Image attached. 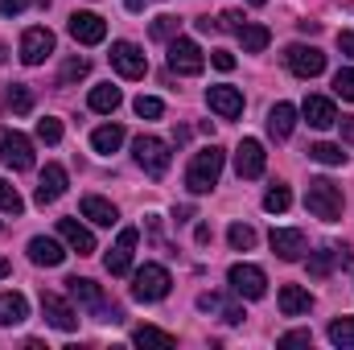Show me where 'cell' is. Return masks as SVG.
I'll list each match as a JSON object with an SVG mask.
<instances>
[{"label": "cell", "mask_w": 354, "mask_h": 350, "mask_svg": "<svg viewBox=\"0 0 354 350\" xmlns=\"http://www.w3.org/2000/svg\"><path fill=\"white\" fill-rule=\"evenodd\" d=\"M62 284H66V293L87 309L95 322H111V326H115V322H124V309H120V305H111L95 280H87V276H66Z\"/></svg>", "instance_id": "cell-1"}, {"label": "cell", "mask_w": 354, "mask_h": 350, "mask_svg": "<svg viewBox=\"0 0 354 350\" xmlns=\"http://www.w3.org/2000/svg\"><path fill=\"white\" fill-rule=\"evenodd\" d=\"M305 206H309L313 219H322V223H338V219H342V206H346L342 185H334L330 177H313L309 190H305Z\"/></svg>", "instance_id": "cell-2"}, {"label": "cell", "mask_w": 354, "mask_h": 350, "mask_svg": "<svg viewBox=\"0 0 354 350\" xmlns=\"http://www.w3.org/2000/svg\"><path fill=\"white\" fill-rule=\"evenodd\" d=\"M223 161H227V153H223L218 145H206L202 153H194V161H189V169H185V185H189V194H210V190L218 185Z\"/></svg>", "instance_id": "cell-3"}, {"label": "cell", "mask_w": 354, "mask_h": 350, "mask_svg": "<svg viewBox=\"0 0 354 350\" xmlns=\"http://www.w3.org/2000/svg\"><path fill=\"white\" fill-rule=\"evenodd\" d=\"M132 157H136V165L149 177H165L169 174V161H174L169 145L157 140V136H136V140H132Z\"/></svg>", "instance_id": "cell-4"}, {"label": "cell", "mask_w": 354, "mask_h": 350, "mask_svg": "<svg viewBox=\"0 0 354 350\" xmlns=\"http://www.w3.org/2000/svg\"><path fill=\"white\" fill-rule=\"evenodd\" d=\"M169 272L161 268V264H145L136 276H132V297L136 301H145V305H153V301H165L169 297Z\"/></svg>", "instance_id": "cell-5"}, {"label": "cell", "mask_w": 354, "mask_h": 350, "mask_svg": "<svg viewBox=\"0 0 354 350\" xmlns=\"http://www.w3.org/2000/svg\"><path fill=\"white\" fill-rule=\"evenodd\" d=\"M227 284H231V293L243 297V301H260L268 293V276H264V268H256V264H231Z\"/></svg>", "instance_id": "cell-6"}, {"label": "cell", "mask_w": 354, "mask_h": 350, "mask_svg": "<svg viewBox=\"0 0 354 350\" xmlns=\"http://www.w3.org/2000/svg\"><path fill=\"white\" fill-rule=\"evenodd\" d=\"M0 161L12 174L33 169V145H29V136H21L17 128H0Z\"/></svg>", "instance_id": "cell-7"}, {"label": "cell", "mask_w": 354, "mask_h": 350, "mask_svg": "<svg viewBox=\"0 0 354 350\" xmlns=\"http://www.w3.org/2000/svg\"><path fill=\"white\" fill-rule=\"evenodd\" d=\"M284 66L297 75V79H317L322 71H326V54L317 50V46H288L284 50Z\"/></svg>", "instance_id": "cell-8"}, {"label": "cell", "mask_w": 354, "mask_h": 350, "mask_svg": "<svg viewBox=\"0 0 354 350\" xmlns=\"http://www.w3.org/2000/svg\"><path fill=\"white\" fill-rule=\"evenodd\" d=\"M111 66H115V75H124V79H145V75H149V58H145V50L132 46V42H111Z\"/></svg>", "instance_id": "cell-9"}, {"label": "cell", "mask_w": 354, "mask_h": 350, "mask_svg": "<svg viewBox=\"0 0 354 350\" xmlns=\"http://www.w3.org/2000/svg\"><path fill=\"white\" fill-rule=\"evenodd\" d=\"M202 66H206V58H202L198 42H189V37L177 33L174 42H169V71L174 75H202Z\"/></svg>", "instance_id": "cell-10"}, {"label": "cell", "mask_w": 354, "mask_h": 350, "mask_svg": "<svg viewBox=\"0 0 354 350\" xmlns=\"http://www.w3.org/2000/svg\"><path fill=\"white\" fill-rule=\"evenodd\" d=\"M50 54H54V33H50L46 25L25 29V37H21V62H25V66H41Z\"/></svg>", "instance_id": "cell-11"}, {"label": "cell", "mask_w": 354, "mask_h": 350, "mask_svg": "<svg viewBox=\"0 0 354 350\" xmlns=\"http://www.w3.org/2000/svg\"><path fill=\"white\" fill-rule=\"evenodd\" d=\"M41 313H46V322H50L54 330H62V334L79 330V313H75V305H71L66 297H58V293H41Z\"/></svg>", "instance_id": "cell-12"}, {"label": "cell", "mask_w": 354, "mask_h": 350, "mask_svg": "<svg viewBox=\"0 0 354 350\" xmlns=\"http://www.w3.org/2000/svg\"><path fill=\"white\" fill-rule=\"evenodd\" d=\"M354 256L346 243H326L322 252H313L309 256V276H330L334 268H351Z\"/></svg>", "instance_id": "cell-13"}, {"label": "cell", "mask_w": 354, "mask_h": 350, "mask_svg": "<svg viewBox=\"0 0 354 350\" xmlns=\"http://www.w3.org/2000/svg\"><path fill=\"white\" fill-rule=\"evenodd\" d=\"M136 239H140V231L136 227H124L120 231V239H115V248L107 252V272L111 276H124V272H132V252H136Z\"/></svg>", "instance_id": "cell-14"}, {"label": "cell", "mask_w": 354, "mask_h": 350, "mask_svg": "<svg viewBox=\"0 0 354 350\" xmlns=\"http://www.w3.org/2000/svg\"><path fill=\"white\" fill-rule=\"evenodd\" d=\"M66 29H71V37L83 42V46H99V42L107 37V21H103L99 12H75Z\"/></svg>", "instance_id": "cell-15"}, {"label": "cell", "mask_w": 354, "mask_h": 350, "mask_svg": "<svg viewBox=\"0 0 354 350\" xmlns=\"http://www.w3.org/2000/svg\"><path fill=\"white\" fill-rule=\"evenodd\" d=\"M206 107L214 111V116H223V120H235V116H243V95L239 87H210L206 91Z\"/></svg>", "instance_id": "cell-16"}, {"label": "cell", "mask_w": 354, "mask_h": 350, "mask_svg": "<svg viewBox=\"0 0 354 350\" xmlns=\"http://www.w3.org/2000/svg\"><path fill=\"white\" fill-rule=\"evenodd\" d=\"M66 194V169L58 165V161H50L46 169H41V181H37V206H50V202H58Z\"/></svg>", "instance_id": "cell-17"}, {"label": "cell", "mask_w": 354, "mask_h": 350, "mask_svg": "<svg viewBox=\"0 0 354 350\" xmlns=\"http://www.w3.org/2000/svg\"><path fill=\"white\" fill-rule=\"evenodd\" d=\"M264 161H268V153L260 140H243L235 149V174L239 177H260L264 174Z\"/></svg>", "instance_id": "cell-18"}, {"label": "cell", "mask_w": 354, "mask_h": 350, "mask_svg": "<svg viewBox=\"0 0 354 350\" xmlns=\"http://www.w3.org/2000/svg\"><path fill=\"white\" fill-rule=\"evenodd\" d=\"M301 116H305V124H309V128H334V124H338L334 99H326V95H309V99H305V107H301Z\"/></svg>", "instance_id": "cell-19"}, {"label": "cell", "mask_w": 354, "mask_h": 350, "mask_svg": "<svg viewBox=\"0 0 354 350\" xmlns=\"http://www.w3.org/2000/svg\"><path fill=\"white\" fill-rule=\"evenodd\" d=\"M58 235H62V243H66L71 252H79V256H91V252H95V235H91L79 219H58Z\"/></svg>", "instance_id": "cell-20"}, {"label": "cell", "mask_w": 354, "mask_h": 350, "mask_svg": "<svg viewBox=\"0 0 354 350\" xmlns=\"http://www.w3.org/2000/svg\"><path fill=\"white\" fill-rule=\"evenodd\" d=\"M29 260L37 264V268H58V264L66 260V248H62L58 239L33 235V239H29Z\"/></svg>", "instance_id": "cell-21"}, {"label": "cell", "mask_w": 354, "mask_h": 350, "mask_svg": "<svg viewBox=\"0 0 354 350\" xmlns=\"http://www.w3.org/2000/svg\"><path fill=\"white\" fill-rule=\"evenodd\" d=\"M272 252L280 256V260H301V252H305V235L301 231H292V227H276L272 231Z\"/></svg>", "instance_id": "cell-22"}, {"label": "cell", "mask_w": 354, "mask_h": 350, "mask_svg": "<svg viewBox=\"0 0 354 350\" xmlns=\"http://www.w3.org/2000/svg\"><path fill=\"white\" fill-rule=\"evenodd\" d=\"M292 128H297V107H292V103H276V107L268 111V136H272V140H288Z\"/></svg>", "instance_id": "cell-23"}, {"label": "cell", "mask_w": 354, "mask_h": 350, "mask_svg": "<svg viewBox=\"0 0 354 350\" xmlns=\"http://www.w3.org/2000/svg\"><path fill=\"white\" fill-rule=\"evenodd\" d=\"M309 309H313V293L309 288H301V284H284L280 288V313L284 317H301Z\"/></svg>", "instance_id": "cell-24"}, {"label": "cell", "mask_w": 354, "mask_h": 350, "mask_svg": "<svg viewBox=\"0 0 354 350\" xmlns=\"http://www.w3.org/2000/svg\"><path fill=\"white\" fill-rule=\"evenodd\" d=\"M198 309H206V313H218L227 326H239V322H243V309H239L235 301L218 297V293H202V297H198Z\"/></svg>", "instance_id": "cell-25"}, {"label": "cell", "mask_w": 354, "mask_h": 350, "mask_svg": "<svg viewBox=\"0 0 354 350\" xmlns=\"http://www.w3.org/2000/svg\"><path fill=\"white\" fill-rule=\"evenodd\" d=\"M83 219H91L95 227H115V223H120V210H115L107 198L87 194V198H83Z\"/></svg>", "instance_id": "cell-26"}, {"label": "cell", "mask_w": 354, "mask_h": 350, "mask_svg": "<svg viewBox=\"0 0 354 350\" xmlns=\"http://www.w3.org/2000/svg\"><path fill=\"white\" fill-rule=\"evenodd\" d=\"M120 145H124V128H120V124H99V128L91 132V149L103 153V157H111Z\"/></svg>", "instance_id": "cell-27"}, {"label": "cell", "mask_w": 354, "mask_h": 350, "mask_svg": "<svg viewBox=\"0 0 354 350\" xmlns=\"http://www.w3.org/2000/svg\"><path fill=\"white\" fill-rule=\"evenodd\" d=\"M29 317V301L21 293H0V326H21Z\"/></svg>", "instance_id": "cell-28"}, {"label": "cell", "mask_w": 354, "mask_h": 350, "mask_svg": "<svg viewBox=\"0 0 354 350\" xmlns=\"http://www.w3.org/2000/svg\"><path fill=\"white\" fill-rule=\"evenodd\" d=\"M4 107H8V111H17V116H29V111H33V91L25 87V83L4 87Z\"/></svg>", "instance_id": "cell-29"}, {"label": "cell", "mask_w": 354, "mask_h": 350, "mask_svg": "<svg viewBox=\"0 0 354 350\" xmlns=\"http://www.w3.org/2000/svg\"><path fill=\"white\" fill-rule=\"evenodd\" d=\"M120 87H111V83H103V87L91 91V111H103V116H111L115 107H120Z\"/></svg>", "instance_id": "cell-30"}, {"label": "cell", "mask_w": 354, "mask_h": 350, "mask_svg": "<svg viewBox=\"0 0 354 350\" xmlns=\"http://www.w3.org/2000/svg\"><path fill=\"white\" fill-rule=\"evenodd\" d=\"M239 42H243V54H260V50H268L272 33H268L264 25H243L239 29Z\"/></svg>", "instance_id": "cell-31"}, {"label": "cell", "mask_w": 354, "mask_h": 350, "mask_svg": "<svg viewBox=\"0 0 354 350\" xmlns=\"http://www.w3.org/2000/svg\"><path fill=\"white\" fill-rule=\"evenodd\" d=\"M0 210H4V214H12V219H17V214H25V198L17 194V185H12L8 177H0Z\"/></svg>", "instance_id": "cell-32"}, {"label": "cell", "mask_w": 354, "mask_h": 350, "mask_svg": "<svg viewBox=\"0 0 354 350\" xmlns=\"http://www.w3.org/2000/svg\"><path fill=\"white\" fill-rule=\"evenodd\" d=\"M309 161H317V165H342L346 161V153H342V145H309Z\"/></svg>", "instance_id": "cell-33"}, {"label": "cell", "mask_w": 354, "mask_h": 350, "mask_svg": "<svg viewBox=\"0 0 354 350\" xmlns=\"http://www.w3.org/2000/svg\"><path fill=\"white\" fill-rule=\"evenodd\" d=\"M132 342H136V347H174L177 338L165 334V330H157V326H140V330L132 334Z\"/></svg>", "instance_id": "cell-34"}, {"label": "cell", "mask_w": 354, "mask_h": 350, "mask_svg": "<svg viewBox=\"0 0 354 350\" xmlns=\"http://www.w3.org/2000/svg\"><path fill=\"white\" fill-rule=\"evenodd\" d=\"M330 342L334 347H342V350H351L354 347V317H338V322H330Z\"/></svg>", "instance_id": "cell-35"}, {"label": "cell", "mask_w": 354, "mask_h": 350, "mask_svg": "<svg viewBox=\"0 0 354 350\" xmlns=\"http://www.w3.org/2000/svg\"><path fill=\"white\" fill-rule=\"evenodd\" d=\"M87 75H91V62H87V58H66V62H62L58 83H62V87H71V83H79V79H87Z\"/></svg>", "instance_id": "cell-36"}, {"label": "cell", "mask_w": 354, "mask_h": 350, "mask_svg": "<svg viewBox=\"0 0 354 350\" xmlns=\"http://www.w3.org/2000/svg\"><path fill=\"white\" fill-rule=\"evenodd\" d=\"M288 206H292V194H288V185H280V181H276V185L264 194V210H272V214H284Z\"/></svg>", "instance_id": "cell-37"}, {"label": "cell", "mask_w": 354, "mask_h": 350, "mask_svg": "<svg viewBox=\"0 0 354 350\" xmlns=\"http://www.w3.org/2000/svg\"><path fill=\"white\" fill-rule=\"evenodd\" d=\"M157 42H174L177 33H181V17H169V12H161L157 21H153V29H149Z\"/></svg>", "instance_id": "cell-38"}, {"label": "cell", "mask_w": 354, "mask_h": 350, "mask_svg": "<svg viewBox=\"0 0 354 350\" xmlns=\"http://www.w3.org/2000/svg\"><path fill=\"white\" fill-rule=\"evenodd\" d=\"M227 239H231V248H235V252H252V248H256V231H252L248 223H231Z\"/></svg>", "instance_id": "cell-39"}, {"label": "cell", "mask_w": 354, "mask_h": 350, "mask_svg": "<svg viewBox=\"0 0 354 350\" xmlns=\"http://www.w3.org/2000/svg\"><path fill=\"white\" fill-rule=\"evenodd\" d=\"M37 140H41V145H58V140H62V120H54V116L37 120Z\"/></svg>", "instance_id": "cell-40"}, {"label": "cell", "mask_w": 354, "mask_h": 350, "mask_svg": "<svg viewBox=\"0 0 354 350\" xmlns=\"http://www.w3.org/2000/svg\"><path fill=\"white\" fill-rule=\"evenodd\" d=\"M132 107H136V116H140V120H157V116L165 111V103H161L157 95H140V99H136Z\"/></svg>", "instance_id": "cell-41"}, {"label": "cell", "mask_w": 354, "mask_h": 350, "mask_svg": "<svg viewBox=\"0 0 354 350\" xmlns=\"http://www.w3.org/2000/svg\"><path fill=\"white\" fill-rule=\"evenodd\" d=\"M248 21H243V12L239 8H227L223 17H214V29H223V33H239Z\"/></svg>", "instance_id": "cell-42"}, {"label": "cell", "mask_w": 354, "mask_h": 350, "mask_svg": "<svg viewBox=\"0 0 354 350\" xmlns=\"http://www.w3.org/2000/svg\"><path fill=\"white\" fill-rule=\"evenodd\" d=\"M334 95H342V99L354 103V71H338L334 75Z\"/></svg>", "instance_id": "cell-43"}, {"label": "cell", "mask_w": 354, "mask_h": 350, "mask_svg": "<svg viewBox=\"0 0 354 350\" xmlns=\"http://www.w3.org/2000/svg\"><path fill=\"white\" fill-rule=\"evenodd\" d=\"M309 342H313V334H309V330H292V334H284V338H280V347H309Z\"/></svg>", "instance_id": "cell-44"}, {"label": "cell", "mask_w": 354, "mask_h": 350, "mask_svg": "<svg viewBox=\"0 0 354 350\" xmlns=\"http://www.w3.org/2000/svg\"><path fill=\"white\" fill-rule=\"evenodd\" d=\"M210 62H214L218 71H235V54H231V50H214V54H210Z\"/></svg>", "instance_id": "cell-45"}, {"label": "cell", "mask_w": 354, "mask_h": 350, "mask_svg": "<svg viewBox=\"0 0 354 350\" xmlns=\"http://www.w3.org/2000/svg\"><path fill=\"white\" fill-rule=\"evenodd\" d=\"M338 50L346 54V58H354V33L346 29V33H338Z\"/></svg>", "instance_id": "cell-46"}, {"label": "cell", "mask_w": 354, "mask_h": 350, "mask_svg": "<svg viewBox=\"0 0 354 350\" xmlns=\"http://www.w3.org/2000/svg\"><path fill=\"white\" fill-rule=\"evenodd\" d=\"M25 4H29V0H0V12H4V17H17Z\"/></svg>", "instance_id": "cell-47"}, {"label": "cell", "mask_w": 354, "mask_h": 350, "mask_svg": "<svg viewBox=\"0 0 354 350\" xmlns=\"http://www.w3.org/2000/svg\"><path fill=\"white\" fill-rule=\"evenodd\" d=\"M194 239H198V243H210V227H206V223H202V227H198V231H194Z\"/></svg>", "instance_id": "cell-48"}, {"label": "cell", "mask_w": 354, "mask_h": 350, "mask_svg": "<svg viewBox=\"0 0 354 350\" xmlns=\"http://www.w3.org/2000/svg\"><path fill=\"white\" fill-rule=\"evenodd\" d=\"M342 136H346V140L354 145V120H346V124H342Z\"/></svg>", "instance_id": "cell-49"}, {"label": "cell", "mask_w": 354, "mask_h": 350, "mask_svg": "<svg viewBox=\"0 0 354 350\" xmlns=\"http://www.w3.org/2000/svg\"><path fill=\"white\" fill-rule=\"evenodd\" d=\"M8 272H12V264H8V260H4V256H0V280H4Z\"/></svg>", "instance_id": "cell-50"}, {"label": "cell", "mask_w": 354, "mask_h": 350, "mask_svg": "<svg viewBox=\"0 0 354 350\" xmlns=\"http://www.w3.org/2000/svg\"><path fill=\"white\" fill-rule=\"evenodd\" d=\"M124 4H128L132 12H140V8H145V0H124Z\"/></svg>", "instance_id": "cell-51"}, {"label": "cell", "mask_w": 354, "mask_h": 350, "mask_svg": "<svg viewBox=\"0 0 354 350\" xmlns=\"http://www.w3.org/2000/svg\"><path fill=\"white\" fill-rule=\"evenodd\" d=\"M248 4H268V0H248Z\"/></svg>", "instance_id": "cell-52"}, {"label": "cell", "mask_w": 354, "mask_h": 350, "mask_svg": "<svg viewBox=\"0 0 354 350\" xmlns=\"http://www.w3.org/2000/svg\"><path fill=\"white\" fill-rule=\"evenodd\" d=\"M0 62H4V50H0Z\"/></svg>", "instance_id": "cell-53"}, {"label": "cell", "mask_w": 354, "mask_h": 350, "mask_svg": "<svg viewBox=\"0 0 354 350\" xmlns=\"http://www.w3.org/2000/svg\"><path fill=\"white\" fill-rule=\"evenodd\" d=\"M0 231H4V227H0Z\"/></svg>", "instance_id": "cell-54"}]
</instances>
